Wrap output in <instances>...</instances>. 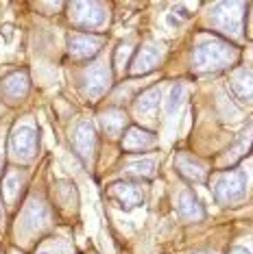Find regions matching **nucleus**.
<instances>
[{
    "mask_svg": "<svg viewBox=\"0 0 253 254\" xmlns=\"http://www.w3.org/2000/svg\"><path fill=\"white\" fill-rule=\"evenodd\" d=\"M229 254H251V252L245 250V248H234V250H229Z\"/></svg>",
    "mask_w": 253,
    "mask_h": 254,
    "instance_id": "nucleus-22",
    "label": "nucleus"
},
{
    "mask_svg": "<svg viewBox=\"0 0 253 254\" xmlns=\"http://www.w3.org/2000/svg\"><path fill=\"white\" fill-rule=\"evenodd\" d=\"M175 209H177V215H179L181 219H188V222H194V219H203L205 217V211H203V206H201V202L197 200V195L190 193V191L177 193Z\"/></svg>",
    "mask_w": 253,
    "mask_h": 254,
    "instance_id": "nucleus-13",
    "label": "nucleus"
},
{
    "mask_svg": "<svg viewBox=\"0 0 253 254\" xmlns=\"http://www.w3.org/2000/svg\"><path fill=\"white\" fill-rule=\"evenodd\" d=\"M199 254H210V252H199Z\"/></svg>",
    "mask_w": 253,
    "mask_h": 254,
    "instance_id": "nucleus-23",
    "label": "nucleus"
},
{
    "mask_svg": "<svg viewBox=\"0 0 253 254\" xmlns=\"http://www.w3.org/2000/svg\"><path fill=\"white\" fill-rule=\"evenodd\" d=\"M101 124L107 135L118 137V135H123V130L126 128V115L120 111V109H109L107 113L101 115Z\"/></svg>",
    "mask_w": 253,
    "mask_h": 254,
    "instance_id": "nucleus-16",
    "label": "nucleus"
},
{
    "mask_svg": "<svg viewBox=\"0 0 253 254\" xmlns=\"http://www.w3.org/2000/svg\"><path fill=\"white\" fill-rule=\"evenodd\" d=\"M159 96H162V94H159L157 87L144 91V94L135 100L137 113H140V115H153L155 111H157V107H159Z\"/></svg>",
    "mask_w": 253,
    "mask_h": 254,
    "instance_id": "nucleus-18",
    "label": "nucleus"
},
{
    "mask_svg": "<svg viewBox=\"0 0 253 254\" xmlns=\"http://www.w3.org/2000/svg\"><path fill=\"white\" fill-rule=\"evenodd\" d=\"M212 191H214V198L223 204H232V202H238L245 198L247 193V176L240 170H232L221 174L212 185Z\"/></svg>",
    "mask_w": 253,
    "mask_h": 254,
    "instance_id": "nucleus-2",
    "label": "nucleus"
},
{
    "mask_svg": "<svg viewBox=\"0 0 253 254\" xmlns=\"http://www.w3.org/2000/svg\"><path fill=\"white\" fill-rule=\"evenodd\" d=\"M177 170L183 178L192 183H203L208 178V167H205L203 161H199L192 154H179L177 157Z\"/></svg>",
    "mask_w": 253,
    "mask_h": 254,
    "instance_id": "nucleus-14",
    "label": "nucleus"
},
{
    "mask_svg": "<svg viewBox=\"0 0 253 254\" xmlns=\"http://www.w3.org/2000/svg\"><path fill=\"white\" fill-rule=\"evenodd\" d=\"M183 98H186V85L177 83L175 87L170 89V96H168V105H166V111L168 113H175L177 107L183 102Z\"/></svg>",
    "mask_w": 253,
    "mask_h": 254,
    "instance_id": "nucleus-21",
    "label": "nucleus"
},
{
    "mask_svg": "<svg viewBox=\"0 0 253 254\" xmlns=\"http://www.w3.org/2000/svg\"><path fill=\"white\" fill-rule=\"evenodd\" d=\"M155 146V135L140 126H129L123 132V148L126 152H144Z\"/></svg>",
    "mask_w": 253,
    "mask_h": 254,
    "instance_id": "nucleus-11",
    "label": "nucleus"
},
{
    "mask_svg": "<svg viewBox=\"0 0 253 254\" xmlns=\"http://www.w3.org/2000/svg\"><path fill=\"white\" fill-rule=\"evenodd\" d=\"M243 2H223L212 13V24L225 35L240 37L243 35Z\"/></svg>",
    "mask_w": 253,
    "mask_h": 254,
    "instance_id": "nucleus-3",
    "label": "nucleus"
},
{
    "mask_svg": "<svg viewBox=\"0 0 253 254\" xmlns=\"http://www.w3.org/2000/svg\"><path fill=\"white\" fill-rule=\"evenodd\" d=\"M74 148L85 163H90L96 152V130L90 122H81L74 128Z\"/></svg>",
    "mask_w": 253,
    "mask_h": 254,
    "instance_id": "nucleus-9",
    "label": "nucleus"
},
{
    "mask_svg": "<svg viewBox=\"0 0 253 254\" xmlns=\"http://www.w3.org/2000/svg\"><path fill=\"white\" fill-rule=\"evenodd\" d=\"M251 141H253V137L243 135L238 139V143H234V146L225 152V157H223V163H236L238 159H243V154L247 152V148L251 146Z\"/></svg>",
    "mask_w": 253,
    "mask_h": 254,
    "instance_id": "nucleus-19",
    "label": "nucleus"
},
{
    "mask_svg": "<svg viewBox=\"0 0 253 254\" xmlns=\"http://www.w3.org/2000/svg\"><path fill=\"white\" fill-rule=\"evenodd\" d=\"M155 170L153 161H135V163H129L125 167L126 176H140V178H151Z\"/></svg>",
    "mask_w": 253,
    "mask_h": 254,
    "instance_id": "nucleus-20",
    "label": "nucleus"
},
{
    "mask_svg": "<svg viewBox=\"0 0 253 254\" xmlns=\"http://www.w3.org/2000/svg\"><path fill=\"white\" fill-rule=\"evenodd\" d=\"M9 150L15 159H33L37 152V132L33 126L20 124L15 126L13 132H11V139H9Z\"/></svg>",
    "mask_w": 253,
    "mask_h": 254,
    "instance_id": "nucleus-4",
    "label": "nucleus"
},
{
    "mask_svg": "<svg viewBox=\"0 0 253 254\" xmlns=\"http://www.w3.org/2000/svg\"><path fill=\"white\" fill-rule=\"evenodd\" d=\"M109 193H112V198L116 200L123 209H133V206L142 204V200H144V191L140 189V185L129 183V181L114 183L112 187H109Z\"/></svg>",
    "mask_w": 253,
    "mask_h": 254,
    "instance_id": "nucleus-8",
    "label": "nucleus"
},
{
    "mask_svg": "<svg viewBox=\"0 0 253 254\" xmlns=\"http://www.w3.org/2000/svg\"><path fill=\"white\" fill-rule=\"evenodd\" d=\"M22 181H24V176H22L20 170H9L7 174H4V181H2V200L7 206H13L15 202L20 198V189H22Z\"/></svg>",
    "mask_w": 253,
    "mask_h": 254,
    "instance_id": "nucleus-15",
    "label": "nucleus"
},
{
    "mask_svg": "<svg viewBox=\"0 0 253 254\" xmlns=\"http://www.w3.org/2000/svg\"><path fill=\"white\" fill-rule=\"evenodd\" d=\"M164 55H166V48L164 46H159V44H146V46H142V50L135 55V59L133 63H131V74L133 76H137V74H144V72H151L155 70V67L159 65V61L164 59Z\"/></svg>",
    "mask_w": 253,
    "mask_h": 254,
    "instance_id": "nucleus-7",
    "label": "nucleus"
},
{
    "mask_svg": "<svg viewBox=\"0 0 253 254\" xmlns=\"http://www.w3.org/2000/svg\"><path fill=\"white\" fill-rule=\"evenodd\" d=\"M70 20L83 28H99L105 24L107 11L101 2H74L70 4Z\"/></svg>",
    "mask_w": 253,
    "mask_h": 254,
    "instance_id": "nucleus-5",
    "label": "nucleus"
},
{
    "mask_svg": "<svg viewBox=\"0 0 253 254\" xmlns=\"http://www.w3.org/2000/svg\"><path fill=\"white\" fill-rule=\"evenodd\" d=\"M236 59H238V50L232 44L221 42V39H205L192 53V63L201 72L225 70Z\"/></svg>",
    "mask_w": 253,
    "mask_h": 254,
    "instance_id": "nucleus-1",
    "label": "nucleus"
},
{
    "mask_svg": "<svg viewBox=\"0 0 253 254\" xmlns=\"http://www.w3.org/2000/svg\"><path fill=\"white\" fill-rule=\"evenodd\" d=\"M105 44V37L92 35V33H74L68 37V50L74 59H92L99 55V50Z\"/></svg>",
    "mask_w": 253,
    "mask_h": 254,
    "instance_id": "nucleus-6",
    "label": "nucleus"
},
{
    "mask_svg": "<svg viewBox=\"0 0 253 254\" xmlns=\"http://www.w3.org/2000/svg\"><path fill=\"white\" fill-rule=\"evenodd\" d=\"M28 74L24 70H18V72H11L4 76L2 85H0V94H2L4 100L9 102H15L20 98H24L28 94Z\"/></svg>",
    "mask_w": 253,
    "mask_h": 254,
    "instance_id": "nucleus-10",
    "label": "nucleus"
},
{
    "mask_svg": "<svg viewBox=\"0 0 253 254\" xmlns=\"http://www.w3.org/2000/svg\"><path fill=\"white\" fill-rule=\"evenodd\" d=\"M232 89L240 100H249V98H253V72H249V70L236 72L234 78H232Z\"/></svg>",
    "mask_w": 253,
    "mask_h": 254,
    "instance_id": "nucleus-17",
    "label": "nucleus"
},
{
    "mask_svg": "<svg viewBox=\"0 0 253 254\" xmlns=\"http://www.w3.org/2000/svg\"><path fill=\"white\" fill-rule=\"evenodd\" d=\"M109 83H112V74H109V70L103 65V63L90 67V70L85 72L83 85H85V91H88L90 98H99L101 94H105Z\"/></svg>",
    "mask_w": 253,
    "mask_h": 254,
    "instance_id": "nucleus-12",
    "label": "nucleus"
}]
</instances>
